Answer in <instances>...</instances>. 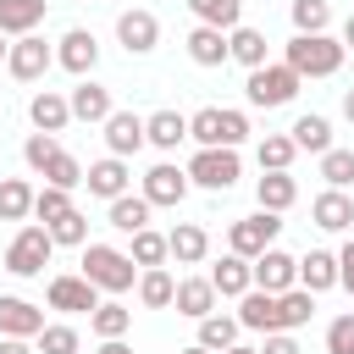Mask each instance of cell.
<instances>
[{"label":"cell","mask_w":354,"mask_h":354,"mask_svg":"<svg viewBox=\"0 0 354 354\" xmlns=\"http://www.w3.org/2000/svg\"><path fill=\"white\" fill-rule=\"evenodd\" d=\"M166 254H171V243H166L160 232H149V227H144V232H133V266H144V271H149V266H160Z\"/></svg>","instance_id":"38"},{"label":"cell","mask_w":354,"mask_h":354,"mask_svg":"<svg viewBox=\"0 0 354 354\" xmlns=\"http://www.w3.org/2000/svg\"><path fill=\"white\" fill-rule=\"evenodd\" d=\"M44 22V0H0V33H33Z\"/></svg>","instance_id":"26"},{"label":"cell","mask_w":354,"mask_h":354,"mask_svg":"<svg viewBox=\"0 0 354 354\" xmlns=\"http://www.w3.org/2000/svg\"><path fill=\"white\" fill-rule=\"evenodd\" d=\"M72 116H77V122H105V116H111V88L77 83V88H72Z\"/></svg>","instance_id":"27"},{"label":"cell","mask_w":354,"mask_h":354,"mask_svg":"<svg viewBox=\"0 0 354 354\" xmlns=\"http://www.w3.org/2000/svg\"><path fill=\"white\" fill-rule=\"evenodd\" d=\"M39 354H77V332L72 326H44L39 332Z\"/></svg>","instance_id":"45"},{"label":"cell","mask_w":354,"mask_h":354,"mask_svg":"<svg viewBox=\"0 0 354 354\" xmlns=\"http://www.w3.org/2000/svg\"><path fill=\"white\" fill-rule=\"evenodd\" d=\"M260 354H299V343L288 337V332H266V348Z\"/></svg>","instance_id":"48"},{"label":"cell","mask_w":354,"mask_h":354,"mask_svg":"<svg viewBox=\"0 0 354 354\" xmlns=\"http://www.w3.org/2000/svg\"><path fill=\"white\" fill-rule=\"evenodd\" d=\"M238 326H249V332H288V326H282V293L249 288L243 304H238Z\"/></svg>","instance_id":"8"},{"label":"cell","mask_w":354,"mask_h":354,"mask_svg":"<svg viewBox=\"0 0 354 354\" xmlns=\"http://www.w3.org/2000/svg\"><path fill=\"white\" fill-rule=\"evenodd\" d=\"M50 238H55V243H83V238H88V221H83L77 210H66L61 221H50Z\"/></svg>","instance_id":"46"},{"label":"cell","mask_w":354,"mask_h":354,"mask_svg":"<svg viewBox=\"0 0 354 354\" xmlns=\"http://www.w3.org/2000/svg\"><path fill=\"white\" fill-rule=\"evenodd\" d=\"M326 354H354V315H337L326 326Z\"/></svg>","instance_id":"47"},{"label":"cell","mask_w":354,"mask_h":354,"mask_svg":"<svg viewBox=\"0 0 354 354\" xmlns=\"http://www.w3.org/2000/svg\"><path fill=\"white\" fill-rule=\"evenodd\" d=\"M66 194H72V188H55V183H44V188L33 194V216H39L44 227H50V221H61V216L72 210V199H66Z\"/></svg>","instance_id":"37"},{"label":"cell","mask_w":354,"mask_h":354,"mask_svg":"<svg viewBox=\"0 0 354 354\" xmlns=\"http://www.w3.org/2000/svg\"><path fill=\"white\" fill-rule=\"evenodd\" d=\"M183 354H210V348H205V343H194V348H183Z\"/></svg>","instance_id":"55"},{"label":"cell","mask_w":354,"mask_h":354,"mask_svg":"<svg viewBox=\"0 0 354 354\" xmlns=\"http://www.w3.org/2000/svg\"><path fill=\"white\" fill-rule=\"evenodd\" d=\"M238 177H243L238 149H221V144H216V149H199V155L188 160V183H199V188H221V194H227Z\"/></svg>","instance_id":"6"},{"label":"cell","mask_w":354,"mask_h":354,"mask_svg":"<svg viewBox=\"0 0 354 354\" xmlns=\"http://www.w3.org/2000/svg\"><path fill=\"white\" fill-rule=\"evenodd\" d=\"M100 354H133V348H127L122 337H105V348H100Z\"/></svg>","instance_id":"51"},{"label":"cell","mask_w":354,"mask_h":354,"mask_svg":"<svg viewBox=\"0 0 354 354\" xmlns=\"http://www.w3.org/2000/svg\"><path fill=\"white\" fill-rule=\"evenodd\" d=\"M116 39L127 44V55H144V50H155V39H160V22H155V11H122V17H116Z\"/></svg>","instance_id":"12"},{"label":"cell","mask_w":354,"mask_h":354,"mask_svg":"<svg viewBox=\"0 0 354 354\" xmlns=\"http://www.w3.org/2000/svg\"><path fill=\"white\" fill-rule=\"evenodd\" d=\"M310 216H315V227H326V232H343V227H354V199H348L343 188H326V194L310 205Z\"/></svg>","instance_id":"18"},{"label":"cell","mask_w":354,"mask_h":354,"mask_svg":"<svg viewBox=\"0 0 354 354\" xmlns=\"http://www.w3.org/2000/svg\"><path fill=\"white\" fill-rule=\"evenodd\" d=\"M183 194H188V171H177V166H149V177H144V199L149 205H183Z\"/></svg>","instance_id":"14"},{"label":"cell","mask_w":354,"mask_h":354,"mask_svg":"<svg viewBox=\"0 0 354 354\" xmlns=\"http://www.w3.org/2000/svg\"><path fill=\"white\" fill-rule=\"evenodd\" d=\"M83 277L94 288H105V293H127L133 288V254H122L111 243H88L83 249Z\"/></svg>","instance_id":"3"},{"label":"cell","mask_w":354,"mask_h":354,"mask_svg":"<svg viewBox=\"0 0 354 354\" xmlns=\"http://www.w3.org/2000/svg\"><path fill=\"white\" fill-rule=\"evenodd\" d=\"M299 282V260L293 254H282L277 243L266 249V254H254V288H266V293H288Z\"/></svg>","instance_id":"10"},{"label":"cell","mask_w":354,"mask_h":354,"mask_svg":"<svg viewBox=\"0 0 354 354\" xmlns=\"http://www.w3.org/2000/svg\"><path fill=\"white\" fill-rule=\"evenodd\" d=\"M188 55H194L199 66H221V61L232 55V44H227V33H221V28H210V22H199V28L188 33Z\"/></svg>","instance_id":"21"},{"label":"cell","mask_w":354,"mask_h":354,"mask_svg":"<svg viewBox=\"0 0 354 354\" xmlns=\"http://www.w3.org/2000/svg\"><path fill=\"white\" fill-rule=\"evenodd\" d=\"M337 282L354 293V243H343V254H337Z\"/></svg>","instance_id":"49"},{"label":"cell","mask_w":354,"mask_h":354,"mask_svg":"<svg viewBox=\"0 0 354 354\" xmlns=\"http://www.w3.org/2000/svg\"><path fill=\"white\" fill-rule=\"evenodd\" d=\"M22 216H33V188L22 177H6L0 183V221H22Z\"/></svg>","instance_id":"33"},{"label":"cell","mask_w":354,"mask_h":354,"mask_svg":"<svg viewBox=\"0 0 354 354\" xmlns=\"http://www.w3.org/2000/svg\"><path fill=\"white\" fill-rule=\"evenodd\" d=\"M343 44H354V17H348V22H343Z\"/></svg>","instance_id":"53"},{"label":"cell","mask_w":354,"mask_h":354,"mask_svg":"<svg viewBox=\"0 0 354 354\" xmlns=\"http://www.w3.org/2000/svg\"><path fill=\"white\" fill-rule=\"evenodd\" d=\"M138 299H144L149 310H166V304L177 299V282H171V277H166L160 266H149V271L138 277Z\"/></svg>","instance_id":"35"},{"label":"cell","mask_w":354,"mask_h":354,"mask_svg":"<svg viewBox=\"0 0 354 354\" xmlns=\"http://www.w3.org/2000/svg\"><path fill=\"white\" fill-rule=\"evenodd\" d=\"M22 155H28V166H33V171H44V166L61 155V144H55V133H33V138L22 144Z\"/></svg>","instance_id":"44"},{"label":"cell","mask_w":354,"mask_h":354,"mask_svg":"<svg viewBox=\"0 0 354 354\" xmlns=\"http://www.w3.org/2000/svg\"><path fill=\"white\" fill-rule=\"evenodd\" d=\"M0 55H11V44H6V33H0Z\"/></svg>","instance_id":"56"},{"label":"cell","mask_w":354,"mask_h":354,"mask_svg":"<svg viewBox=\"0 0 354 354\" xmlns=\"http://www.w3.org/2000/svg\"><path fill=\"white\" fill-rule=\"evenodd\" d=\"M293 144L310 149V155H326V149H332V122H326V116H299V122H293Z\"/></svg>","instance_id":"31"},{"label":"cell","mask_w":354,"mask_h":354,"mask_svg":"<svg viewBox=\"0 0 354 354\" xmlns=\"http://www.w3.org/2000/svg\"><path fill=\"white\" fill-rule=\"evenodd\" d=\"M310 315H315V293H310V288H288V293H282V326L293 332V326H304Z\"/></svg>","instance_id":"39"},{"label":"cell","mask_w":354,"mask_h":354,"mask_svg":"<svg viewBox=\"0 0 354 354\" xmlns=\"http://www.w3.org/2000/svg\"><path fill=\"white\" fill-rule=\"evenodd\" d=\"M188 11H194L199 22H210V28L232 33V28H238V11H243V0H188Z\"/></svg>","instance_id":"34"},{"label":"cell","mask_w":354,"mask_h":354,"mask_svg":"<svg viewBox=\"0 0 354 354\" xmlns=\"http://www.w3.org/2000/svg\"><path fill=\"white\" fill-rule=\"evenodd\" d=\"M88 326H94L100 337H127L133 310H127V304H94V310H88Z\"/></svg>","instance_id":"36"},{"label":"cell","mask_w":354,"mask_h":354,"mask_svg":"<svg viewBox=\"0 0 354 354\" xmlns=\"http://www.w3.org/2000/svg\"><path fill=\"white\" fill-rule=\"evenodd\" d=\"M0 354H33L28 337H0Z\"/></svg>","instance_id":"50"},{"label":"cell","mask_w":354,"mask_h":354,"mask_svg":"<svg viewBox=\"0 0 354 354\" xmlns=\"http://www.w3.org/2000/svg\"><path fill=\"white\" fill-rule=\"evenodd\" d=\"M39 332H44V310L17 293H0V337H39Z\"/></svg>","instance_id":"11"},{"label":"cell","mask_w":354,"mask_h":354,"mask_svg":"<svg viewBox=\"0 0 354 354\" xmlns=\"http://www.w3.org/2000/svg\"><path fill=\"white\" fill-rule=\"evenodd\" d=\"M83 183H88V194H100V199H122V194H127V166H122V155H111V160L88 166V171H83Z\"/></svg>","instance_id":"22"},{"label":"cell","mask_w":354,"mask_h":354,"mask_svg":"<svg viewBox=\"0 0 354 354\" xmlns=\"http://www.w3.org/2000/svg\"><path fill=\"white\" fill-rule=\"evenodd\" d=\"M299 282H304L310 293H326V288L337 282V254H326V249H310V254L299 260Z\"/></svg>","instance_id":"25"},{"label":"cell","mask_w":354,"mask_h":354,"mask_svg":"<svg viewBox=\"0 0 354 354\" xmlns=\"http://www.w3.org/2000/svg\"><path fill=\"white\" fill-rule=\"evenodd\" d=\"M199 343H205L210 354L232 348V343H238V315H216V310H210V315L199 321Z\"/></svg>","instance_id":"32"},{"label":"cell","mask_w":354,"mask_h":354,"mask_svg":"<svg viewBox=\"0 0 354 354\" xmlns=\"http://www.w3.org/2000/svg\"><path fill=\"white\" fill-rule=\"evenodd\" d=\"M166 243H171V260H177V266H199V260L210 254V238H205V227H194V221H177V227L166 232Z\"/></svg>","instance_id":"19"},{"label":"cell","mask_w":354,"mask_h":354,"mask_svg":"<svg viewBox=\"0 0 354 354\" xmlns=\"http://www.w3.org/2000/svg\"><path fill=\"white\" fill-rule=\"evenodd\" d=\"M221 354H260V348H243V343H232V348H221Z\"/></svg>","instance_id":"54"},{"label":"cell","mask_w":354,"mask_h":354,"mask_svg":"<svg viewBox=\"0 0 354 354\" xmlns=\"http://www.w3.org/2000/svg\"><path fill=\"white\" fill-rule=\"evenodd\" d=\"M188 321H205L210 310H216V282L210 277H188V282H177V299H171Z\"/></svg>","instance_id":"20"},{"label":"cell","mask_w":354,"mask_h":354,"mask_svg":"<svg viewBox=\"0 0 354 354\" xmlns=\"http://www.w3.org/2000/svg\"><path fill=\"white\" fill-rule=\"evenodd\" d=\"M111 227H116V232H144V227H149V199H144V194L111 199Z\"/></svg>","instance_id":"29"},{"label":"cell","mask_w":354,"mask_h":354,"mask_svg":"<svg viewBox=\"0 0 354 354\" xmlns=\"http://www.w3.org/2000/svg\"><path fill=\"white\" fill-rule=\"evenodd\" d=\"M299 83H304V77H299L288 61H282V66H271V61H266V66H254V72H249L243 94H249V105H266V111H271V105H288V100L299 94Z\"/></svg>","instance_id":"4"},{"label":"cell","mask_w":354,"mask_h":354,"mask_svg":"<svg viewBox=\"0 0 354 354\" xmlns=\"http://www.w3.org/2000/svg\"><path fill=\"white\" fill-rule=\"evenodd\" d=\"M188 138H199V149H238L243 138H249V116L243 111H216V105H205L199 116H188Z\"/></svg>","instance_id":"2"},{"label":"cell","mask_w":354,"mask_h":354,"mask_svg":"<svg viewBox=\"0 0 354 354\" xmlns=\"http://www.w3.org/2000/svg\"><path fill=\"white\" fill-rule=\"evenodd\" d=\"M94 293H100V288H94L88 277H55V282H50V310H72V315H77V310H94V304H100Z\"/></svg>","instance_id":"17"},{"label":"cell","mask_w":354,"mask_h":354,"mask_svg":"<svg viewBox=\"0 0 354 354\" xmlns=\"http://www.w3.org/2000/svg\"><path fill=\"white\" fill-rule=\"evenodd\" d=\"M44 183H55V188H77V183H83V166H77V155H66V149H61V155L44 166Z\"/></svg>","instance_id":"43"},{"label":"cell","mask_w":354,"mask_h":354,"mask_svg":"<svg viewBox=\"0 0 354 354\" xmlns=\"http://www.w3.org/2000/svg\"><path fill=\"white\" fill-rule=\"evenodd\" d=\"M326 22H332L326 0H293V28L299 33H326Z\"/></svg>","instance_id":"40"},{"label":"cell","mask_w":354,"mask_h":354,"mask_svg":"<svg viewBox=\"0 0 354 354\" xmlns=\"http://www.w3.org/2000/svg\"><path fill=\"white\" fill-rule=\"evenodd\" d=\"M105 144H111V155H133L138 144H149V133H144V116H133V111H111L105 116Z\"/></svg>","instance_id":"13"},{"label":"cell","mask_w":354,"mask_h":354,"mask_svg":"<svg viewBox=\"0 0 354 354\" xmlns=\"http://www.w3.org/2000/svg\"><path fill=\"white\" fill-rule=\"evenodd\" d=\"M321 177H326L332 188H348V183H354V149H326V155H321Z\"/></svg>","instance_id":"42"},{"label":"cell","mask_w":354,"mask_h":354,"mask_svg":"<svg viewBox=\"0 0 354 354\" xmlns=\"http://www.w3.org/2000/svg\"><path fill=\"white\" fill-rule=\"evenodd\" d=\"M28 116H33V127L39 133H61L66 122H72V100H61V94H33V105H28Z\"/></svg>","instance_id":"23"},{"label":"cell","mask_w":354,"mask_h":354,"mask_svg":"<svg viewBox=\"0 0 354 354\" xmlns=\"http://www.w3.org/2000/svg\"><path fill=\"white\" fill-rule=\"evenodd\" d=\"M50 249H55L50 227H22V232L11 238V249H6V271H11V277H39V271L50 266Z\"/></svg>","instance_id":"5"},{"label":"cell","mask_w":354,"mask_h":354,"mask_svg":"<svg viewBox=\"0 0 354 354\" xmlns=\"http://www.w3.org/2000/svg\"><path fill=\"white\" fill-rule=\"evenodd\" d=\"M227 44H232V61H243L249 72L266 66V33H260V28H232Z\"/></svg>","instance_id":"30"},{"label":"cell","mask_w":354,"mask_h":354,"mask_svg":"<svg viewBox=\"0 0 354 354\" xmlns=\"http://www.w3.org/2000/svg\"><path fill=\"white\" fill-rule=\"evenodd\" d=\"M210 282H216V293H221V299H243V293L254 288V260L227 254L221 266H210Z\"/></svg>","instance_id":"15"},{"label":"cell","mask_w":354,"mask_h":354,"mask_svg":"<svg viewBox=\"0 0 354 354\" xmlns=\"http://www.w3.org/2000/svg\"><path fill=\"white\" fill-rule=\"evenodd\" d=\"M254 199H260V210H277V216H282V210L299 199V183H293L288 171H266V177L254 183Z\"/></svg>","instance_id":"24"},{"label":"cell","mask_w":354,"mask_h":354,"mask_svg":"<svg viewBox=\"0 0 354 354\" xmlns=\"http://www.w3.org/2000/svg\"><path fill=\"white\" fill-rule=\"evenodd\" d=\"M293 155H299L293 138H282V133H277V138H260V171H288Z\"/></svg>","instance_id":"41"},{"label":"cell","mask_w":354,"mask_h":354,"mask_svg":"<svg viewBox=\"0 0 354 354\" xmlns=\"http://www.w3.org/2000/svg\"><path fill=\"white\" fill-rule=\"evenodd\" d=\"M343 116H348V122H354V88H348V94H343Z\"/></svg>","instance_id":"52"},{"label":"cell","mask_w":354,"mask_h":354,"mask_svg":"<svg viewBox=\"0 0 354 354\" xmlns=\"http://www.w3.org/2000/svg\"><path fill=\"white\" fill-rule=\"evenodd\" d=\"M144 133H149L155 149H177V144L188 138V116H177V111H155V116L144 122Z\"/></svg>","instance_id":"28"},{"label":"cell","mask_w":354,"mask_h":354,"mask_svg":"<svg viewBox=\"0 0 354 354\" xmlns=\"http://www.w3.org/2000/svg\"><path fill=\"white\" fill-rule=\"evenodd\" d=\"M50 61H55V50H50L44 39H33V33H22V39L11 44V55H6V66H11V77H22V83H33V77H44V72H50Z\"/></svg>","instance_id":"9"},{"label":"cell","mask_w":354,"mask_h":354,"mask_svg":"<svg viewBox=\"0 0 354 354\" xmlns=\"http://www.w3.org/2000/svg\"><path fill=\"white\" fill-rule=\"evenodd\" d=\"M55 61L66 66V72H94V61H100V44H94V33L88 28H72L66 39H61V50H55Z\"/></svg>","instance_id":"16"},{"label":"cell","mask_w":354,"mask_h":354,"mask_svg":"<svg viewBox=\"0 0 354 354\" xmlns=\"http://www.w3.org/2000/svg\"><path fill=\"white\" fill-rule=\"evenodd\" d=\"M288 66H293L299 77H332V72L343 66V44L326 39V33H293V44H288Z\"/></svg>","instance_id":"1"},{"label":"cell","mask_w":354,"mask_h":354,"mask_svg":"<svg viewBox=\"0 0 354 354\" xmlns=\"http://www.w3.org/2000/svg\"><path fill=\"white\" fill-rule=\"evenodd\" d=\"M277 232H282V221H277V210H260V216H243V221H232V232H227V243H232V254H243V260H254V254H266V249L277 243Z\"/></svg>","instance_id":"7"}]
</instances>
